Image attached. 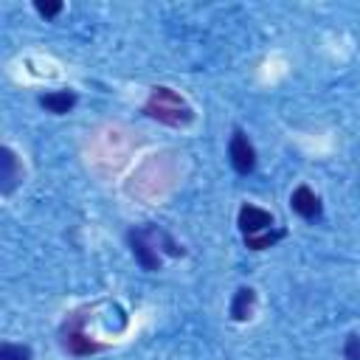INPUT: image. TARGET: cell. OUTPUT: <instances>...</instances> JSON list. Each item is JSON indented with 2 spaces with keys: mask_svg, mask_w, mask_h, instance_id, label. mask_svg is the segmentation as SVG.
I'll return each mask as SVG.
<instances>
[{
  "mask_svg": "<svg viewBox=\"0 0 360 360\" xmlns=\"http://www.w3.org/2000/svg\"><path fill=\"white\" fill-rule=\"evenodd\" d=\"M39 104H42L48 112H56V115H62V112H70V110H73V104H76V93H70V90L45 93V96L39 98Z\"/></svg>",
  "mask_w": 360,
  "mask_h": 360,
  "instance_id": "cell-8",
  "label": "cell"
},
{
  "mask_svg": "<svg viewBox=\"0 0 360 360\" xmlns=\"http://www.w3.org/2000/svg\"><path fill=\"white\" fill-rule=\"evenodd\" d=\"M82 321H84V315H73L68 323H65V329H62V343H65V349L70 352V354H93V352H98L101 349V343H96V340H90L84 332H82Z\"/></svg>",
  "mask_w": 360,
  "mask_h": 360,
  "instance_id": "cell-2",
  "label": "cell"
},
{
  "mask_svg": "<svg viewBox=\"0 0 360 360\" xmlns=\"http://www.w3.org/2000/svg\"><path fill=\"white\" fill-rule=\"evenodd\" d=\"M17 180H20V163H17L14 152L8 146H3L0 149V191L3 194H11L14 186H17Z\"/></svg>",
  "mask_w": 360,
  "mask_h": 360,
  "instance_id": "cell-7",
  "label": "cell"
},
{
  "mask_svg": "<svg viewBox=\"0 0 360 360\" xmlns=\"http://www.w3.org/2000/svg\"><path fill=\"white\" fill-rule=\"evenodd\" d=\"M0 360H31V349L17 346V343H3L0 346Z\"/></svg>",
  "mask_w": 360,
  "mask_h": 360,
  "instance_id": "cell-11",
  "label": "cell"
},
{
  "mask_svg": "<svg viewBox=\"0 0 360 360\" xmlns=\"http://www.w3.org/2000/svg\"><path fill=\"white\" fill-rule=\"evenodd\" d=\"M34 8H37L42 17H56V14L62 11V3H59V0H37Z\"/></svg>",
  "mask_w": 360,
  "mask_h": 360,
  "instance_id": "cell-12",
  "label": "cell"
},
{
  "mask_svg": "<svg viewBox=\"0 0 360 360\" xmlns=\"http://www.w3.org/2000/svg\"><path fill=\"white\" fill-rule=\"evenodd\" d=\"M343 354H346V360H360V335H349L346 338Z\"/></svg>",
  "mask_w": 360,
  "mask_h": 360,
  "instance_id": "cell-13",
  "label": "cell"
},
{
  "mask_svg": "<svg viewBox=\"0 0 360 360\" xmlns=\"http://www.w3.org/2000/svg\"><path fill=\"white\" fill-rule=\"evenodd\" d=\"M143 112L149 118H158L160 124H169V127H180V124H188L191 121V110L169 87H155L152 96L143 104Z\"/></svg>",
  "mask_w": 360,
  "mask_h": 360,
  "instance_id": "cell-1",
  "label": "cell"
},
{
  "mask_svg": "<svg viewBox=\"0 0 360 360\" xmlns=\"http://www.w3.org/2000/svg\"><path fill=\"white\" fill-rule=\"evenodd\" d=\"M129 248H132V253H135V259H138V264L143 267V270H160V256H158V250L152 248V242H146V233H129Z\"/></svg>",
  "mask_w": 360,
  "mask_h": 360,
  "instance_id": "cell-6",
  "label": "cell"
},
{
  "mask_svg": "<svg viewBox=\"0 0 360 360\" xmlns=\"http://www.w3.org/2000/svg\"><path fill=\"white\" fill-rule=\"evenodd\" d=\"M250 309H253V290H250V287L236 290V295H233V301H231V318H233V321H245V318L250 315Z\"/></svg>",
  "mask_w": 360,
  "mask_h": 360,
  "instance_id": "cell-9",
  "label": "cell"
},
{
  "mask_svg": "<svg viewBox=\"0 0 360 360\" xmlns=\"http://www.w3.org/2000/svg\"><path fill=\"white\" fill-rule=\"evenodd\" d=\"M270 225H273V217L264 208H256V205H242L239 208V228H242L245 236L270 231Z\"/></svg>",
  "mask_w": 360,
  "mask_h": 360,
  "instance_id": "cell-4",
  "label": "cell"
},
{
  "mask_svg": "<svg viewBox=\"0 0 360 360\" xmlns=\"http://www.w3.org/2000/svg\"><path fill=\"white\" fill-rule=\"evenodd\" d=\"M278 236H281V231H276V233L262 231V233H250V236H245V245H248L250 250H264V248H270Z\"/></svg>",
  "mask_w": 360,
  "mask_h": 360,
  "instance_id": "cell-10",
  "label": "cell"
},
{
  "mask_svg": "<svg viewBox=\"0 0 360 360\" xmlns=\"http://www.w3.org/2000/svg\"><path fill=\"white\" fill-rule=\"evenodd\" d=\"M228 155H231V163H233V169H236L239 174L253 172V166H256V152H253V146H250V141H248V135H245L242 129L233 132Z\"/></svg>",
  "mask_w": 360,
  "mask_h": 360,
  "instance_id": "cell-3",
  "label": "cell"
},
{
  "mask_svg": "<svg viewBox=\"0 0 360 360\" xmlns=\"http://www.w3.org/2000/svg\"><path fill=\"white\" fill-rule=\"evenodd\" d=\"M290 205H292V211H295L298 217H304V219H318V217H321V200L315 197V191H312L309 186H298V188L292 191V197H290Z\"/></svg>",
  "mask_w": 360,
  "mask_h": 360,
  "instance_id": "cell-5",
  "label": "cell"
}]
</instances>
